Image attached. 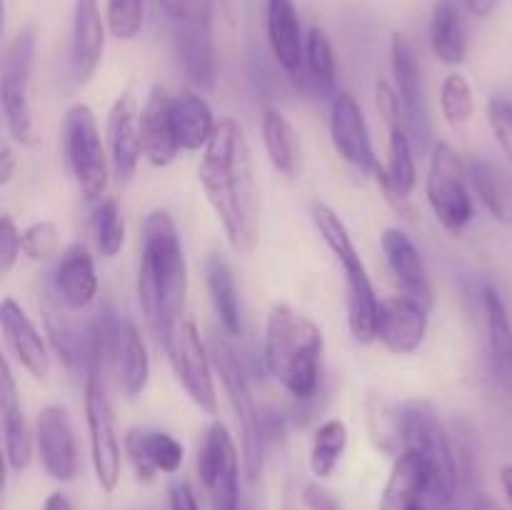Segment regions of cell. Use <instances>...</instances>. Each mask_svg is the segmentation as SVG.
I'll return each instance as SVG.
<instances>
[{"instance_id": "6da1fadb", "label": "cell", "mask_w": 512, "mask_h": 510, "mask_svg": "<svg viewBox=\"0 0 512 510\" xmlns=\"http://www.w3.org/2000/svg\"><path fill=\"white\" fill-rule=\"evenodd\" d=\"M198 180L205 200L223 225L230 248L238 255L253 253L258 245L260 193L250 143L235 118H223L218 123L200 158Z\"/></svg>"}, {"instance_id": "7a4b0ae2", "label": "cell", "mask_w": 512, "mask_h": 510, "mask_svg": "<svg viewBox=\"0 0 512 510\" xmlns=\"http://www.w3.org/2000/svg\"><path fill=\"white\" fill-rule=\"evenodd\" d=\"M135 288L145 320L163 345L175 325L183 320L185 295H188V263H185L183 240L173 215L163 208L150 210L143 220Z\"/></svg>"}, {"instance_id": "3957f363", "label": "cell", "mask_w": 512, "mask_h": 510, "mask_svg": "<svg viewBox=\"0 0 512 510\" xmlns=\"http://www.w3.org/2000/svg\"><path fill=\"white\" fill-rule=\"evenodd\" d=\"M323 353V330L313 318L293 305H273L265 320L263 360L285 393L300 403H308L318 395Z\"/></svg>"}, {"instance_id": "277c9868", "label": "cell", "mask_w": 512, "mask_h": 510, "mask_svg": "<svg viewBox=\"0 0 512 510\" xmlns=\"http://www.w3.org/2000/svg\"><path fill=\"white\" fill-rule=\"evenodd\" d=\"M310 215H313L315 230L320 233L323 243L328 245L335 260L343 265L350 335H353L355 343L370 345L373 340H378L380 303H383V298H378V293H375L373 280H370L368 268H365L363 258L355 248L353 235H350L345 220L323 200H315Z\"/></svg>"}, {"instance_id": "5b68a950", "label": "cell", "mask_w": 512, "mask_h": 510, "mask_svg": "<svg viewBox=\"0 0 512 510\" xmlns=\"http://www.w3.org/2000/svg\"><path fill=\"white\" fill-rule=\"evenodd\" d=\"M403 410V453H410L430 478V500L435 508L450 510L460 485L458 455L438 413L423 400L400 405Z\"/></svg>"}, {"instance_id": "8992f818", "label": "cell", "mask_w": 512, "mask_h": 510, "mask_svg": "<svg viewBox=\"0 0 512 510\" xmlns=\"http://www.w3.org/2000/svg\"><path fill=\"white\" fill-rule=\"evenodd\" d=\"M210 355H213L215 373L223 383L228 403L233 408L235 425L240 433V458H243V473L250 483L263 475L265 458V433H263V415L258 413L253 390H250L248 375H245L243 363L228 340L213 338L210 340Z\"/></svg>"}, {"instance_id": "52a82bcc", "label": "cell", "mask_w": 512, "mask_h": 510, "mask_svg": "<svg viewBox=\"0 0 512 510\" xmlns=\"http://www.w3.org/2000/svg\"><path fill=\"white\" fill-rule=\"evenodd\" d=\"M63 153L85 203L103 200L113 168H110V155L105 153L98 120L90 105L78 103L65 113Z\"/></svg>"}, {"instance_id": "ba28073f", "label": "cell", "mask_w": 512, "mask_h": 510, "mask_svg": "<svg viewBox=\"0 0 512 510\" xmlns=\"http://www.w3.org/2000/svg\"><path fill=\"white\" fill-rule=\"evenodd\" d=\"M425 198L440 228L450 235H460L473 223L475 205L470 195L468 173L458 150L445 140L430 148L428 175H425Z\"/></svg>"}, {"instance_id": "9c48e42d", "label": "cell", "mask_w": 512, "mask_h": 510, "mask_svg": "<svg viewBox=\"0 0 512 510\" xmlns=\"http://www.w3.org/2000/svg\"><path fill=\"white\" fill-rule=\"evenodd\" d=\"M35 35L33 25L20 28L8 40L3 50V70H0V108H3L5 128L15 143H33V108H30V80L35 65Z\"/></svg>"}, {"instance_id": "30bf717a", "label": "cell", "mask_w": 512, "mask_h": 510, "mask_svg": "<svg viewBox=\"0 0 512 510\" xmlns=\"http://www.w3.org/2000/svg\"><path fill=\"white\" fill-rule=\"evenodd\" d=\"M83 410L85 425H88L90 463H93L95 478H98V485L105 493H113L120 483L123 450H120L113 403H110L103 370H88L85 373Z\"/></svg>"}, {"instance_id": "8fae6325", "label": "cell", "mask_w": 512, "mask_h": 510, "mask_svg": "<svg viewBox=\"0 0 512 510\" xmlns=\"http://www.w3.org/2000/svg\"><path fill=\"white\" fill-rule=\"evenodd\" d=\"M163 350L188 398L205 415L215 418L218 415V390H215L213 378V355H210V345H205V340L200 338V330L195 328L193 320H180L163 343Z\"/></svg>"}, {"instance_id": "7c38bea8", "label": "cell", "mask_w": 512, "mask_h": 510, "mask_svg": "<svg viewBox=\"0 0 512 510\" xmlns=\"http://www.w3.org/2000/svg\"><path fill=\"white\" fill-rule=\"evenodd\" d=\"M240 468L243 458L238 455L228 425L213 420L205 430L198 448V475L213 510H243L240 503Z\"/></svg>"}, {"instance_id": "4fadbf2b", "label": "cell", "mask_w": 512, "mask_h": 510, "mask_svg": "<svg viewBox=\"0 0 512 510\" xmlns=\"http://www.w3.org/2000/svg\"><path fill=\"white\" fill-rule=\"evenodd\" d=\"M175 48L183 73L200 90H210L218 75L213 33V0H188L175 20Z\"/></svg>"}, {"instance_id": "5bb4252c", "label": "cell", "mask_w": 512, "mask_h": 510, "mask_svg": "<svg viewBox=\"0 0 512 510\" xmlns=\"http://www.w3.org/2000/svg\"><path fill=\"white\" fill-rule=\"evenodd\" d=\"M390 70H393V85L400 95V103L405 110V125L413 138L415 150L425 153L430 150V113L428 100H425L423 68L415 48L403 33H393L390 38Z\"/></svg>"}, {"instance_id": "9a60e30c", "label": "cell", "mask_w": 512, "mask_h": 510, "mask_svg": "<svg viewBox=\"0 0 512 510\" xmlns=\"http://www.w3.org/2000/svg\"><path fill=\"white\" fill-rule=\"evenodd\" d=\"M330 140H333L335 153L360 173L375 175V170L380 168L368 120L355 95H350L348 90L335 93L330 103Z\"/></svg>"}, {"instance_id": "2e32d148", "label": "cell", "mask_w": 512, "mask_h": 510, "mask_svg": "<svg viewBox=\"0 0 512 510\" xmlns=\"http://www.w3.org/2000/svg\"><path fill=\"white\" fill-rule=\"evenodd\" d=\"M35 450L43 470L55 483H70L78 475V443L63 405H45L35 415Z\"/></svg>"}, {"instance_id": "e0dca14e", "label": "cell", "mask_w": 512, "mask_h": 510, "mask_svg": "<svg viewBox=\"0 0 512 510\" xmlns=\"http://www.w3.org/2000/svg\"><path fill=\"white\" fill-rule=\"evenodd\" d=\"M265 33H268L270 53L283 68L285 78L298 90H308L305 73V40L295 0H268L265 3Z\"/></svg>"}, {"instance_id": "ac0fdd59", "label": "cell", "mask_w": 512, "mask_h": 510, "mask_svg": "<svg viewBox=\"0 0 512 510\" xmlns=\"http://www.w3.org/2000/svg\"><path fill=\"white\" fill-rule=\"evenodd\" d=\"M0 330H3V343L15 363L35 380H45L50 375V350L43 333L33 323L23 305L5 295L0 303Z\"/></svg>"}, {"instance_id": "d6986e66", "label": "cell", "mask_w": 512, "mask_h": 510, "mask_svg": "<svg viewBox=\"0 0 512 510\" xmlns=\"http://www.w3.org/2000/svg\"><path fill=\"white\" fill-rule=\"evenodd\" d=\"M430 308L410 295H390L380 303L378 340L393 355H413L425 343Z\"/></svg>"}, {"instance_id": "ffe728a7", "label": "cell", "mask_w": 512, "mask_h": 510, "mask_svg": "<svg viewBox=\"0 0 512 510\" xmlns=\"http://www.w3.org/2000/svg\"><path fill=\"white\" fill-rule=\"evenodd\" d=\"M105 30L110 28L100 10V0H75L70 30V70L75 83H88L103 63Z\"/></svg>"}, {"instance_id": "44dd1931", "label": "cell", "mask_w": 512, "mask_h": 510, "mask_svg": "<svg viewBox=\"0 0 512 510\" xmlns=\"http://www.w3.org/2000/svg\"><path fill=\"white\" fill-rule=\"evenodd\" d=\"M108 155L110 168L120 183L133 180L143 158V133H140V108L135 95L123 93L115 98L108 113Z\"/></svg>"}, {"instance_id": "7402d4cb", "label": "cell", "mask_w": 512, "mask_h": 510, "mask_svg": "<svg viewBox=\"0 0 512 510\" xmlns=\"http://www.w3.org/2000/svg\"><path fill=\"white\" fill-rule=\"evenodd\" d=\"M380 248H383L385 263H388L390 273L398 280L403 293L433 308V280H430L428 265H425V258L418 245H415V240L405 230L385 228L383 235H380Z\"/></svg>"}, {"instance_id": "603a6c76", "label": "cell", "mask_w": 512, "mask_h": 510, "mask_svg": "<svg viewBox=\"0 0 512 510\" xmlns=\"http://www.w3.org/2000/svg\"><path fill=\"white\" fill-rule=\"evenodd\" d=\"M53 293L68 313H83L98 298L95 258L85 245L75 243L63 250L53 270Z\"/></svg>"}, {"instance_id": "cb8c5ba5", "label": "cell", "mask_w": 512, "mask_h": 510, "mask_svg": "<svg viewBox=\"0 0 512 510\" xmlns=\"http://www.w3.org/2000/svg\"><path fill=\"white\" fill-rule=\"evenodd\" d=\"M125 453L133 463L135 475L150 483L158 473H178L185 460V448L175 435L158 428H133L125 435Z\"/></svg>"}, {"instance_id": "d4e9b609", "label": "cell", "mask_w": 512, "mask_h": 510, "mask_svg": "<svg viewBox=\"0 0 512 510\" xmlns=\"http://www.w3.org/2000/svg\"><path fill=\"white\" fill-rule=\"evenodd\" d=\"M0 420H3L5 463L13 473H23L33 460L35 433L25 420L23 405L18 398V385H15L8 360H3V378H0Z\"/></svg>"}, {"instance_id": "484cf974", "label": "cell", "mask_w": 512, "mask_h": 510, "mask_svg": "<svg viewBox=\"0 0 512 510\" xmlns=\"http://www.w3.org/2000/svg\"><path fill=\"white\" fill-rule=\"evenodd\" d=\"M173 95L163 85H153L148 100L140 108V133H143V158L153 168H168L178 160L180 145L170 123Z\"/></svg>"}, {"instance_id": "4316f807", "label": "cell", "mask_w": 512, "mask_h": 510, "mask_svg": "<svg viewBox=\"0 0 512 510\" xmlns=\"http://www.w3.org/2000/svg\"><path fill=\"white\" fill-rule=\"evenodd\" d=\"M480 308L488 333V358L490 370L505 393L512 395V318L503 295L493 285L480 288Z\"/></svg>"}, {"instance_id": "83f0119b", "label": "cell", "mask_w": 512, "mask_h": 510, "mask_svg": "<svg viewBox=\"0 0 512 510\" xmlns=\"http://www.w3.org/2000/svg\"><path fill=\"white\" fill-rule=\"evenodd\" d=\"M388 133V163H380V168L375 170V180L390 203H403L418 185L415 143L408 133V125H393Z\"/></svg>"}, {"instance_id": "f1b7e54d", "label": "cell", "mask_w": 512, "mask_h": 510, "mask_svg": "<svg viewBox=\"0 0 512 510\" xmlns=\"http://www.w3.org/2000/svg\"><path fill=\"white\" fill-rule=\"evenodd\" d=\"M110 368H113L115 380H118V388L125 398L130 400L138 398V395H143V390L148 388V380H150L148 343H145L143 333H140L138 325H135L133 320L125 318L123 325H120Z\"/></svg>"}, {"instance_id": "f546056e", "label": "cell", "mask_w": 512, "mask_h": 510, "mask_svg": "<svg viewBox=\"0 0 512 510\" xmlns=\"http://www.w3.org/2000/svg\"><path fill=\"white\" fill-rule=\"evenodd\" d=\"M170 123H173V133L178 138L180 150H188V153L208 148L215 130H218L213 108L195 90H183V93L173 95V100H170Z\"/></svg>"}, {"instance_id": "4dcf8cb0", "label": "cell", "mask_w": 512, "mask_h": 510, "mask_svg": "<svg viewBox=\"0 0 512 510\" xmlns=\"http://www.w3.org/2000/svg\"><path fill=\"white\" fill-rule=\"evenodd\" d=\"M380 510H440L430 500L428 473L410 453L395 458L380 498Z\"/></svg>"}, {"instance_id": "1f68e13d", "label": "cell", "mask_w": 512, "mask_h": 510, "mask_svg": "<svg viewBox=\"0 0 512 510\" xmlns=\"http://www.w3.org/2000/svg\"><path fill=\"white\" fill-rule=\"evenodd\" d=\"M470 190L488 215L498 223H512V173L490 158H470L465 163Z\"/></svg>"}, {"instance_id": "d6a6232c", "label": "cell", "mask_w": 512, "mask_h": 510, "mask_svg": "<svg viewBox=\"0 0 512 510\" xmlns=\"http://www.w3.org/2000/svg\"><path fill=\"white\" fill-rule=\"evenodd\" d=\"M205 285H208L210 303H213L215 315H218L220 325L228 335H243L245 320H243V303L238 295V283H235V273L225 255L210 253L205 258Z\"/></svg>"}, {"instance_id": "836d02e7", "label": "cell", "mask_w": 512, "mask_h": 510, "mask_svg": "<svg viewBox=\"0 0 512 510\" xmlns=\"http://www.w3.org/2000/svg\"><path fill=\"white\" fill-rule=\"evenodd\" d=\"M263 145L273 168L283 175H298L303 168V143L285 113L278 108H265L260 118Z\"/></svg>"}, {"instance_id": "e575fe53", "label": "cell", "mask_w": 512, "mask_h": 510, "mask_svg": "<svg viewBox=\"0 0 512 510\" xmlns=\"http://www.w3.org/2000/svg\"><path fill=\"white\" fill-rule=\"evenodd\" d=\"M430 48L445 65H460L468 58V25L455 0H438L430 15Z\"/></svg>"}, {"instance_id": "d590c367", "label": "cell", "mask_w": 512, "mask_h": 510, "mask_svg": "<svg viewBox=\"0 0 512 510\" xmlns=\"http://www.w3.org/2000/svg\"><path fill=\"white\" fill-rule=\"evenodd\" d=\"M365 425L370 443L383 455L398 458L403 453V410L385 395L370 393L365 400Z\"/></svg>"}, {"instance_id": "8d00e7d4", "label": "cell", "mask_w": 512, "mask_h": 510, "mask_svg": "<svg viewBox=\"0 0 512 510\" xmlns=\"http://www.w3.org/2000/svg\"><path fill=\"white\" fill-rule=\"evenodd\" d=\"M305 73H308V88H313L320 98L335 95L338 83V63L328 33L320 25L308 30L305 40Z\"/></svg>"}, {"instance_id": "74e56055", "label": "cell", "mask_w": 512, "mask_h": 510, "mask_svg": "<svg viewBox=\"0 0 512 510\" xmlns=\"http://www.w3.org/2000/svg\"><path fill=\"white\" fill-rule=\"evenodd\" d=\"M348 425L340 418L323 420L315 428L313 445H310V470L315 478L325 480L338 470L340 460H343L345 450H348Z\"/></svg>"}, {"instance_id": "f35d334b", "label": "cell", "mask_w": 512, "mask_h": 510, "mask_svg": "<svg viewBox=\"0 0 512 510\" xmlns=\"http://www.w3.org/2000/svg\"><path fill=\"white\" fill-rule=\"evenodd\" d=\"M90 233H93L95 253L103 260H113L120 255L125 245V223L120 215L118 203L105 195L103 200L93 203V213H90Z\"/></svg>"}, {"instance_id": "ab89813d", "label": "cell", "mask_w": 512, "mask_h": 510, "mask_svg": "<svg viewBox=\"0 0 512 510\" xmlns=\"http://www.w3.org/2000/svg\"><path fill=\"white\" fill-rule=\"evenodd\" d=\"M440 110L450 128L460 130L465 123H470L475 115V93L470 80L463 73L445 75L440 85Z\"/></svg>"}, {"instance_id": "60d3db41", "label": "cell", "mask_w": 512, "mask_h": 510, "mask_svg": "<svg viewBox=\"0 0 512 510\" xmlns=\"http://www.w3.org/2000/svg\"><path fill=\"white\" fill-rule=\"evenodd\" d=\"M105 18L110 33L118 40L138 38L145 20V0H108Z\"/></svg>"}, {"instance_id": "b9f144b4", "label": "cell", "mask_w": 512, "mask_h": 510, "mask_svg": "<svg viewBox=\"0 0 512 510\" xmlns=\"http://www.w3.org/2000/svg\"><path fill=\"white\" fill-rule=\"evenodd\" d=\"M60 225L53 220H35L28 228H23V255L25 258L43 263L58 255L60 250Z\"/></svg>"}, {"instance_id": "7bdbcfd3", "label": "cell", "mask_w": 512, "mask_h": 510, "mask_svg": "<svg viewBox=\"0 0 512 510\" xmlns=\"http://www.w3.org/2000/svg\"><path fill=\"white\" fill-rule=\"evenodd\" d=\"M488 125L495 135V143L503 150L505 160L512 165V100L503 98V95H493L488 100Z\"/></svg>"}, {"instance_id": "ee69618b", "label": "cell", "mask_w": 512, "mask_h": 510, "mask_svg": "<svg viewBox=\"0 0 512 510\" xmlns=\"http://www.w3.org/2000/svg\"><path fill=\"white\" fill-rule=\"evenodd\" d=\"M20 253H23V230H20L18 225H15V220L5 213L3 218H0V273H13Z\"/></svg>"}, {"instance_id": "f6af8a7d", "label": "cell", "mask_w": 512, "mask_h": 510, "mask_svg": "<svg viewBox=\"0 0 512 510\" xmlns=\"http://www.w3.org/2000/svg\"><path fill=\"white\" fill-rule=\"evenodd\" d=\"M375 105H378L380 115H383L388 128H393V125H405V110L393 83H388V80H378V83H375Z\"/></svg>"}, {"instance_id": "bcb514c9", "label": "cell", "mask_w": 512, "mask_h": 510, "mask_svg": "<svg viewBox=\"0 0 512 510\" xmlns=\"http://www.w3.org/2000/svg\"><path fill=\"white\" fill-rule=\"evenodd\" d=\"M303 505L308 510H343L338 495L320 483H308L303 488Z\"/></svg>"}, {"instance_id": "7dc6e473", "label": "cell", "mask_w": 512, "mask_h": 510, "mask_svg": "<svg viewBox=\"0 0 512 510\" xmlns=\"http://www.w3.org/2000/svg\"><path fill=\"white\" fill-rule=\"evenodd\" d=\"M168 503H170V510H200L198 498H195L193 488H190L185 480L170 485Z\"/></svg>"}, {"instance_id": "c3c4849f", "label": "cell", "mask_w": 512, "mask_h": 510, "mask_svg": "<svg viewBox=\"0 0 512 510\" xmlns=\"http://www.w3.org/2000/svg\"><path fill=\"white\" fill-rule=\"evenodd\" d=\"M15 175H18V158H15L8 140H5V143L0 145V188H8V185L13 183Z\"/></svg>"}, {"instance_id": "681fc988", "label": "cell", "mask_w": 512, "mask_h": 510, "mask_svg": "<svg viewBox=\"0 0 512 510\" xmlns=\"http://www.w3.org/2000/svg\"><path fill=\"white\" fill-rule=\"evenodd\" d=\"M498 3L500 0H463L468 13L475 15V18H488V15H493L495 8H498Z\"/></svg>"}, {"instance_id": "f907efd6", "label": "cell", "mask_w": 512, "mask_h": 510, "mask_svg": "<svg viewBox=\"0 0 512 510\" xmlns=\"http://www.w3.org/2000/svg\"><path fill=\"white\" fill-rule=\"evenodd\" d=\"M43 510H75V508H73V503H70L68 495H63V493H50L48 498H45Z\"/></svg>"}, {"instance_id": "816d5d0a", "label": "cell", "mask_w": 512, "mask_h": 510, "mask_svg": "<svg viewBox=\"0 0 512 510\" xmlns=\"http://www.w3.org/2000/svg\"><path fill=\"white\" fill-rule=\"evenodd\" d=\"M158 3H160V8H163V13L175 23V20L183 15L185 3H188V0H158Z\"/></svg>"}, {"instance_id": "f5cc1de1", "label": "cell", "mask_w": 512, "mask_h": 510, "mask_svg": "<svg viewBox=\"0 0 512 510\" xmlns=\"http://www.w3.org/2000/svg\"><path fill=\"white\" fill-rule=\"evenodd\" d=\"M470 510H503V508H500V505L495 503L493 498H488V495L478 493L473 498V503H470Z\"/></svg>"}, {"instance_id": "db71d44e", "label": "cell", "mask_w": 512, "mask_h": 510, "mask_svg": "<svg viewBox=\"0 0 512 510\" xmlns=\"http://www.w3.org/2000/svg\"><path fill=\"white\" fill-rule=\"evenodd\" d=\"M500 483H503L505 495H508V500L512 503V463L500 468Z\"/></svg>"}, {"instance_id": "11a10c76", "label": "cell", "mask_w": 512, "mask_h": 510, "mask_svg": "<svg viewBox=\"0 0 512 510\" xmlns=\"http://www.w3.org/2000/svg\"><path fill=\"white\" fill-rule=\"evenodd\" d=\"M243 510H245V508H243Z\"/></svg>"}]
</instances>
